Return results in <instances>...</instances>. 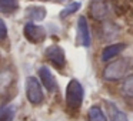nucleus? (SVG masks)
<instances>
[{"label":"nucleus","instance_id":"1","mask_svg":"<svg viewBox=\"0 0 133 121\" xmlns=\"http://www.w3.org/2000/svg\"><path fill=\"white\" fill-rule=\"evenodd\" d=\"M133 73V58H120L113 63H109L103 70V77L109 81L120 80Z\"/></svg>","mask_w":133,"mask_h":121},{"label":"nucleus","instance_id":"2","mask_svg":"<svg viewBox=\"0 0 133 121\" xmlns=\"http://www.w3.org/2000/svg\"><path fill=\"white\" fill-rule=\"evenodd\" d=\"M83 87L79 83L77 80H70L69 84L66 87V104L67 108L72 110V111H77L82 107V103H83Z\"/></svg>","mask_w":133,"mask_h":121},{"label":"nucleus","instance_id":"3","mask_svg":"<svg viewBox=\"0 0 133 121\" xmlns=\"http://www.w3.org/2000/svg\"><path fill=\"white\" fill-rule=\"evenodd\" d=\"M26 97L29 100V103L33 104V105H39V104L43 103L44 98L43 90H42V86L37 78L35 77L26 78Z\"/></svg>","mask_w":133,"mask_h":121},{"label":"nucleus","instance_id":"4","mask_svg":"<svg viewBox=\"0 0 133 121\" xmlns=\"http://www.w3.org/2000/svg\"><path fill=\"white\" fill-rule=\"evenodd\" d=\"M44 56H46L47 60H49L55 67H57V69H63V67L66 66L64 50L62 49L60 46H57V44H52V46L47 47L46 51H44Z\"/></svg>","mask_w":133,"mask_h":121},{"label":"nucleus","instance_id":"5","mask_svg":"<svg viewBox=\"0 0 133 121\" xmlns=\"http://www.w3.org/2000/svg\"><path fill=\"white\" fill-rule=\"evenodd\" d=\"M89 13L95 20H104L110 13V4L107 0H92Z\"/></svg>","mask_w":133,"mask_h":121},{"label":"nucleus","instance_id":"6","mask_svg":"<svg viewBox=\"0 0 133 121\" xmlns=\"http://www.w3.org/2000/svg\"><path fill=\"white\" fill-rule=\"evenodd\" d=\"M23 33H24V37L33 44H39L46 39V30L35 23H27L24 26Z\"/></svg>","mask_w":133,"mask_h":121},{"label":"nucleus","instance_id":"7","mask_svg":"<svg viewBox=\"0 0 133 121\" xmlns=\"http://www.w3.org/2000/svg\"><path fill=\"white\" fill-rule=\"evenodd\" d=\"M77 41L80 46L83 47H89L90 46V32H89V24H87L86 17H79L77 20Z\"/></svg>","mask_w":133,"mask_h":121},{"label":"nucleus","instance_id":"8","mask_svg":"<svg viewBox=\"0 0 133 121\" xmlns=\"http://www.w3.org/2000/svg\"><path fill=\"white\" fill-rule=\"evenodd\" d=\"M39 75H40L42 84L46 87L47 91L53 93V91H56V90H57V81H56L53 73L49 70V67H46V66L40 67V69H39Z\"/></svg>","mask_w":133,"mask_h":121},{"label":"nucleus","instance_id":"9","mask_svg":"<svg viewBox=\"0 0 133 121\" xmlns=\"http://www.w3.org/2000/svg\"><path fill=\"white\" fill-rule=\"evenodd\" d=\"M124 49H126V44H123V43L110 44V46H107L106 49L102 51V60H103V61L112 60L113 57H116V56H117L119 53H122Z\"/></svg>","mask_w":133,"mask_h":121},{"label":"nucleus","instance_id":"10","mask_svg":"<svg viewBox=\"0 0 133 121\" xmlns=\"http://www.w3.org/2000/svg\"><path fill=\"white\" fill-rule=\"evenodd\" d=\"M107 108H109V118L110 121H129L127 120V115L124 114L122 110H119V107L116 105L112 101H107L106 103Z\"/></svg>","mask_w":133,"mask_h":121},{"label":"nucleus","instance_id":"11","mask_svg":"<svg viewBox=\"0 0 133 121\" xmlns=\"http://www.w3.org/2000/svg\"><path fill=\"white\" fill-rule=\"evenodd\" d=\"M26 16H27V19H30V20L40 21V20H43V19L46 17V9L42 7V6H32V7L27 9Z\"/></svg>","mask_w":133,"mask_h":121},{"label":"nucleus","instance_id":"12","mask_svg":"<svg viewBox=\"0 0 133 121\" xmlns=\"http://www.w3.org/2000/svg\"><path fill=\"white\" fill-rule=\"evenodd\" d=\"M87 121H107V118L100 107L92 105L89 108V112H87Z\"/></svg>","mask_w":133,"mask_h":121},{"label":"nucleus","instance_id":"13","mask_svg":"<svg viewBox=\"0 0 133 121\" xmlns=\"http://www.w3.org/2000/svg\"><path fill=\"white\" fill-rule=\"evenodd\" d=\"M19 9V0H0V12L13 13Z\"/></svg>","mask_w":133,"mask_h":121},{"label":"nucleus","instance_id":"14","mask_svg":"<svg viewBox=\"0 0 133 121\" xmlns=\"http://www.w3.org/2000/svg\"><path fill=\"white\" fill-rule=\"evenodd\" d=\"M120 90H122V93H123L126 97L133 98V74L124 77V81L122 83Z\"/></svg>","mask_w":133,"mask_h":121},{"label":"nucleus","instance_id":"15","mask_svg":"<svg viewBox=\"0 0 133 121\" xmlns=\"http://www.w3.org/2000/svg\"><path fill=\"white\" fill-rule=\"evenodd\" d=\"M15 118V107L6 105L0 108V121H13Z\"/></svg>","mask_w":133,"mask_h":121},{"label":"nucleus","instance_id":"16","mask_svg":"<svg viewBox=\"0 0 133 121\" xmlns=\"http://www.w3.org/2000/svg\"><path fill=\"white\" fill-rule=\"evenodd\" d=\"M79 9H80V3H79V2L70 3L69 6H66V7H64V9L60 12V17H62V19L67 17V16H70V14H73V13H76Z\"/></svg>","mask_w":133,"mask_h":121},{"label":"nucleus","instance_id":"17","mask_svg":"<svg viewBox=\"0 0 133 121\" xmlns=\"http://www.w3.org/2000/svg\"><path fill=\"white\" fill-rule=\"evenodd\" d=\"M7 37V26L2 19H0V41Z\"/></svg>","mask_w":133,"mask_h":121}]
</instances>
